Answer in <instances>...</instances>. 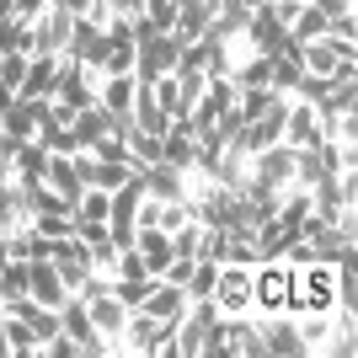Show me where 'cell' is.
I'll return each instance as SVG.
<instances>
[{"instance_id":"obj_25","label":"cell","mask_w":358,"mask_h":358,"mask_svg":"<svg viewBox=\"0 0 358 358\" xmlns=\"http://www.w3.org/2000/svg\"><path fill=\"white\" fill-rule=\"evenodd\" d=\"M22 75H27V54H16V48H11V54H0V86L16 91V86H22Z\"/></svg>"},{"instance_id":"obj_16","label":"cell","mask_w":358,"mask_h":358,"mask_svg":"<svg viewBox=\"0 0 358 358\" xmlns=\"http://www.w3.org/2000/svg\"><path fill=\"white\" fill-rule=\"evenodd\" d=\"M32 214H27V187L16 177H6L0 182V236H11L16 224H27Z\"/></svg>"},{"instance_id":"obj_28","label":"cell","mask_w":358,"mask_h":358,"mask_svg":"<svg viewBox=\"0 0 358 358\" xmlns=\"http://www.w3.org/2000/svg\"><path fill=\"white\" fill-rule=\"evenodd\" d=\"M182 220H193V214H187V203H161V230H166V236H171Z\"/></svg>"},{"instance_id":"obj_30","label":"cell","mask_w":358,"mask_h":358,"mask_svg":"<svg viewBox=\"0 0 358 358\" xmlns=\"http://www.w3.org/2000/svg\"><path fill=\"white\" fill-rule=\"evenodd\" d=\"M59 6H64L70 16H91V6H96V0H59Z\"/></svg>"},{"instance_id":"obj_14","label":"cell","mask_w":358,"mask_h":358,"mask_svg":"<svg viewBox=\"0 0 358 358\" xmlns=\"http://www.w3.org/2000/svg\"><path fill=\"white\" fill-rule=\"evenodd\" d=\"M145 315H155V321H177L182 310H187V289L182 284H166V278H155V289L145 294V305H139Z\"/></svg>"},{"instance_id":"obj_21","label":"cell","mask_w":358,"mask_h":358,"mask_svg":"<svg viewBox=\"0 0 358 358\" xmlns=\"http://www.w3.org/2000/svg\"><path fill=\"white\" fill-rule=\"evenodd\" d=\"M198 246H203V224H198V220H182L177 230H171V252L198 257Z\"/></svg>"},{"instance_id":"obj_22","label":"cell","mask_w":358,"mask_h":358,"mask_svg":"<svg viewBox=\"0 0 358 358\" xmlns=\"http://www.w3.org/2000/svg\"><path fill=\"white\" fill-rule=\"evenodd\" d=\"M150 289H155V278H113V294H118L129 310H139V305H145Z\"/></svg>"},{"instance_id":"obj_7","label":"cell","mask_w":358,"mask_h":358,"mask_svg":"<svg viewBox=\"0 0 358 358\" xmlns=\"http://www.w3.org/2000/svg\"><path fill=\"white\" fill-rule=\"evenodd\" d=\"M262 353H284V358H305L310 348H305V337H299L294 315H273V321H262Z\"/></svg>"},{"instance_id":"obj_2","label":"cell","mask_w":358,"mask_h":358,"mask_svg":"<svg viewBox=\"0 0 358 358\" xmlns=\"http://www.w3.org/2000/svg\"><path fill=\"white\" fill-rule=\"evenodd\" d=\"M246 177H257L262 187H273V193H284V187H294V145H268V150H257L252 166H246Z\"/></svg>"},{"instance_id":"obj_8","label":"cell","mask_w":358,"mask_h":358,"mask_svg":"<svg viewBox=\"0 0 358 358\" xmlns=\"http://www.w3.org/2000/svg\"><path fill=\"white\" fill-rule=\"evenodd\" d=\"M11 177L22 182V187H32V182L48 177V145L43 139H16L11 145Z\"/></svg>"},{"instance_id":"obj_27","label":"cell","mask_w":358,"mask_h":358,"mask_svg":"<svg viewBox=\"0 0 358 358\" xmlns=\"http://www.w3.org/2000/svg\"><path fill=\"white\" fill-rule=\"evenodd\" d=\"M75 241H86V246L113 241V236H107V220H75Z\"/></svg>"},{"instance_id":"obj_1","label":"cell","mask_w":358,"mask_h":358,"mask_svg":"<svg viewBox=\"0 0 358 358\" xmlns=\"http://www.w3.org/2000/svg\"><path fill=\"white\" fill-rule=\"evenodd\" d=\"M59 331H64V337H70V343L80 348L86 358L113 353V343H107L102 331H96V321H91V310H86V299H80V294H70V299L59 305Z\"/></svg>"},{"instance_id":"obj_24","label":"cell","mask_w":358,"mask_h":358,"mask_svg":"<svg viewBox=\"0 0 358 358\" xmlns=\"http://www.w3.org/2000/svg\"><path fill=\"white\" fill-rule=\"evenodd\" d=\"M32 230L48 241H64V236H75V220L70 214H32Z\"/></svg>"},{"instance_id":"obj_18","label":"cell","mask_w":358,"mask_h":358,"mask_svg":"<svg viewBox=\"0 0 358 358\" xmlns=\"http://www.w3.org/2000/svg\"><path fill=\"white\" fill-rule=\"evenodd\" d=\"M0 337H6L11 353H38V331H32L22 315H11V310H0Z\"/></svg>"},{"instance_id":"obj_12","label":"cell","mask_w":358,"mask_h":358,"mask_svg":"<svg viewBox=\"0 0 358 358\" xmlns=\"http://www.w3.org/2000/svg\"><path fill=\"white\" fill-rule=\"evenodd\" d=\"M134 91H139L134 75H102V80H96V102H102L113 118H129V113H134Z\"/></svg>"},{"instance_id":"obj_4","label":"cell","mask_w":358,"mask_h":358,"mask_svg":"<svg viewBox=\"0 0 358 358\" xmlns=\"http://www.w3.org/2000/svg\"><path fill=\"white\" fill-rule=\"evenodd\" d=\"M107 54V32L96 16H75V27H70V43H64V59L75 64H86V70H96Z\"/></svg>"},{"instance_id":"obj_11","label":"cell","mask_w":358,"mask_h":358,"mask_svg":"<svg viewBox=\"0 0 358 358\" xmlns=\"http://www.w3.org/2000/svg\"><path fill=\"white\" fill-rule=\"evenodd\" d=\"M134 252L145 257V268H150V278H161L166 273V262H171V236H166L161 224H139V236H134Z\"/></svg>"},{"instance_id":"obj_10","label":"cell","mask_w":358,"mask_h":358,"mask_svg":"<svg viewBox=\"0 0 358 358\" xmlns=\"http://www.w3.org/2000/svg\"><path fill=\"white\" fill-rule=\"evenodd\" d=\"M27 294L38 299V305H54V310L70 299V289H64L59 268H54V257H48V262H27Z\"/></svg>"},{"instance_id":"obj_20","label":"cell","mask_w":358,"mask_h":358,"mask_svg":"<svg viewBox=\"0 0 358 358\" xmlns=\"http://www.w3.org/2000/svg\"><path fill=\"white\" fill-rule=\"evenodd\" d=\"M214 278H220V262H214V257H198L193 262V278H187V299H209L214 294Z\"/></svg>"},{"instance_id":"obj_5","label":"cell","mask_w":358,"mask_h":358,"mask_svg":"<svg viewBox=\"0 0 358 358\" xmlns=\"http://www.w3.org/2000/svg\"><path fill=\"white\" fill-rule=\"evenodd\" d=\"M59 64L64 54H27V75H22L16 96H54L59 91Z\"/></svg>"},{"instance_id":"obj_13","label":"cell","mask_w":358,"mask_h":358,"mask_svg":"<svg viewBox=\"0 0 358 358\" xmlns=\"http://www.w3.org/2000/svg\"><path fill=\"white\" fill-rule=\"evenodd\" d=\"M43 182L75 203V198H80V187H86V177H80V150H70V155H48V177H43Z\"/></svg>"},{"instance_id":"obj_15","label":"cell","mask_w":358,"mask_h":358,"mask_svg":"<svg viewBox=\"0 0 358 358\" xmlns=\"http://www.w3.org/2000/svg\"><path fill=\"white\" fill-rule=\"evenodd\" d=\"M86 310H91V321H96V331H102L107 343H113V337L123 331V321H129V305H123L113 289H107V294H96V299H86Z\"/></svg>"},{"instance_id":"obj_19","label":"cell","mask_w":358,"mask_h":358,"mask_svg":"<svg viewBox=\"0 0 358 358\" xmlns=\"http://www.w3.org/2000/svg\"><path fill=\"white\" fill-rule=\"evenodd\" d=\"M321 177H331L327 166H321V150H315V145H310V150H294V187H305V193H310Z\"/></svg>"},{"instance_id":"obj_26","label":"cell","mask_w":358,"mask_h":358,"mask_svg":"<svg viewBox=\"0 0 358 358\" xmlns=\"http://www.w3.org/2000/svg\"><path fill=\"white\" fill-rule=\"evenodd\" d=\"M113 278H150V268H145V257L129 246V252H118V273Z\"/></svg>"},{"instance_id":"obj_23","label":"cell","mask_w":358,"mask_h":358,"mask_svg":"<svg viewBox=\"0 0 358 358\" xmlns=\"http://www.w3.org/2000/svg\"><path fill=\"white\" fill-rule=\"evenodd\" d=\"M75 220H107V193H102V187H80V198H75Z\"/></svg>"},{"instance_id":"obj_17","label":"cell","mask_w":358,"mask_h":358,"mask_svg":"<svg viewBox=\"0 0 358 358\" xmlns=\"http://www.w3.org/2000/svg\"><path fill=\"white\" fill-rule=\"evenodd\" d=\"M327 27H331V16L315 11L310 0H305L294 11V22H289V38H294V43H315V38H327Z\"/></svg>"},{"instance_id":"obj_29","label":"cell","mask_w":358,"mask_h":358,"mask_svg":"<svg viewBox=\"0 0 358 358\" xmlns=\"http://www.w3.org/2000/svg\"><path fill=\"white\" fill-rule=\"evenodd\" d=\"M315 11H327V16H343V11H353V0H310Z\"/></svg>"},{"instance_id":"obj_6","label":"cell","mask_w":358,"mask_h":358,"mask_svg":"<svg viewBox=\"0 0 358 358\" xmlns=\"http://www.w3.org/2000/svg\"><path fill=\"white\" fill-rule=\"evenodd\" d=\"M241 38H252V54H278L284 38H289V27L273 16V6H257V11L246 16V32H241Z\"/></svg>"},{"instance_id":"obj_3","label":"cell","mask_w":358,"mask_h":358,"mask_svg":"<svg viewBox=\"0 0 358 358\" xmlns=\"http://www.w3.org/2000/svg\"><path fill=\"white\" fill-rule=\"evenodd\" d=\"M214 305L224 315H246L252 310V268H241V262H220V278H214Z\"/></svg>"},{"instance_id":"obj_9","label":"cell","mask_w":358,"mask_h":358,"mask_svg":"<svg viewBox=\"0 0 358 358\" xmlns=\"http://www.w3.org/2000/svg\"><path fill=\"white\" fill-rule=\"evenodd\" d=\"M321 113H315L310 102H289V118H284V145H294V150H310V145H321Z\"/></svg>"}]
</instances>
